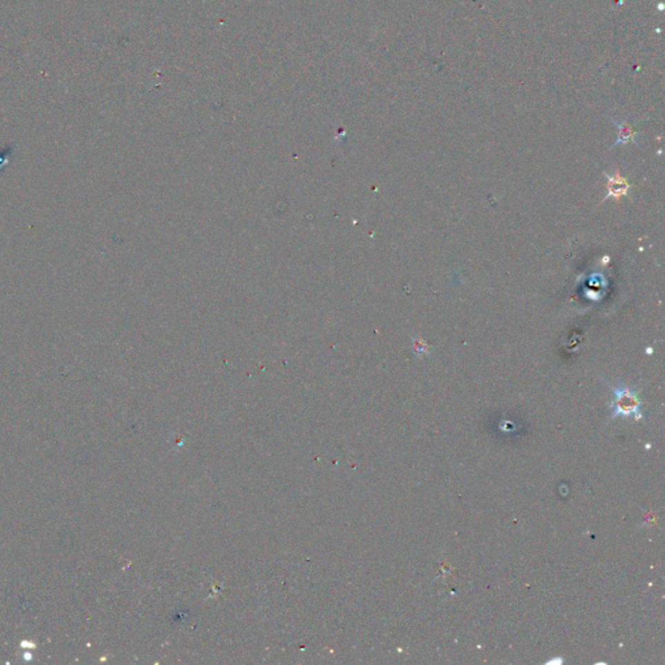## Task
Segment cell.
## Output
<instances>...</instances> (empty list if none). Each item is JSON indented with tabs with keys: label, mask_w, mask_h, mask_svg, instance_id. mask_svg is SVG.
<instances>
[{
	"label": "cell",
	"mask_w": 665,
	"mask_h": 665,
	"mask_svg": "<svg viewBox=\"0 0 665 665\" xmlns=\"http://www.w3.org/2000/svg\"><path fill=\"white\" fill-rule=\"evenodd\" d=\"M633 140V131L630 129H626V128H622L620 127V135H619V140L617 142H615L613 146H617L620 143H628L629 140Z\"/></svg>",
	"instance_id": "3957f363"
},
{
	"label": "cell",
	"mask_w": 665,
	"mask_h": 665,
	"mask_svg": "<svg viewBox=\"0 0 665 665\" xmlns=\"http://www.w3.org/2000/svg\"><path fill=\"white\" fill-rule=\"evenodd\" d=\"M606 177H607V195L603 199V202L608 200L610 198L619 200V199H621L622 196L628 195V191L630 189V183L628 182V180L624 178L620 173L606 174Z\"/></svg>",
	"instance_id": "7a4b0ae2"
},
{
	"label": "cell",
	"mask_w": 665,
	"mask_h": 665,
	"mask_svg": "<svg viewBox=\"0 0 665 665\" xmlns=\"http://www.w3.org/2000/svg\"><path fill=\"white\" fill-rule=\"evenodd\" d=\"M612 391L615 395L612 402V419H616L619 416L642 419V415L639 412L641 402L632 388L621 384L619 386L612 387Z\"/></svg>",
	"instance_id": "6da1fadb"
}]
</instances>
